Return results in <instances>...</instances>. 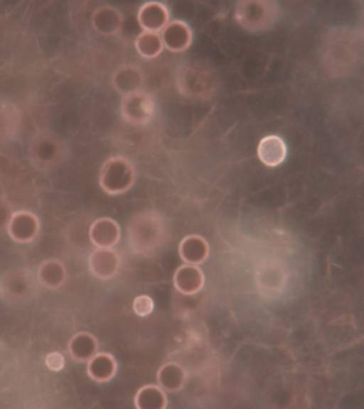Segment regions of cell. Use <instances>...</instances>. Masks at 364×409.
Returning <instances> with one entry per match:
<instances>
[{"label": "cell", "mask_w": 364, "mask_h": 409, "mask_svg": "<svg viewBox=\"0 0 364 409\" xmlns=\"http://www.w3.org/2000/svg\"><path fill=\"white\" fill-rule=\"evenodd\" d=\"M166 236V224L156 211L146 210L134 215L127 227L130 249L136 254L148 256L160 248Z\"/></svg>", "instance_id": "cell-1"}, {"label": "cell", "mask_w": 364, "mask_h": 409, "mask_svg": "<svg viewBox=\"0 0 364 409\" xmlns=\"http://www.w3.org/2000/svg\"><path fill=\"white\" fill-rule=\"evenodd\" d=\"M136 178L132 163L121 156H112L102 164L99 174V184L108 195H117L130 190Z\"/></svg>", "instance_id": "cell-2"}, {"label": "cell", "mask_w": 364, "mask_h": 409, "mask_svg": "<svg viewBox=\"0 0 364 409\" xmlns=\"http://www.w3.org/2000/svg\"><path fill=\"white\" fill-rule=\"evenodd\" d=\"M119 110L125 121L132 125L142 126L154 119L156 105L153 97L141 89L123 96Z\"/></svg>", "instance_id": "cell-3"}, {"label": "cell", "mask_w": 364, "mask_h": 409, "mask_svg": "<svg viewBox=\"0 0 364 409\" xmlns=\"http://www.w3.org/2000/svg\"><path fill=\"white\" fill-rule=\"evenodd\" d=\"M176 81L178 91L187 98L200 99L209 91L208 73L196 64L181 65L178 70Z\"/></svg>", "instance_id": "cell-4"}, {"label": "cell", "mask_w": 364, "mask_h": 409, "mask_svg": "<svg viewBox=\"0 0 364 409\" xmlns=\"http://www.w3.org/2000/svg\"><path fill=\"white\" fill-rule=\"evenodd\" d=\"M9 237L18 244H28L39 235L41 222L31 211L21 209L12 213L6 228Z\"/></svg>", "instance_id": "cell-5"}, {"label": "cell", "mask_w": 364, "mask_h": 409, "mask_svg": "<svg viewBox=\"0 0 364 409\" xmlns=\"http://www.w3.org/2000/svg\"><path fill=\"white\" fill-rule=\"evenodd\" d=\"M122 258L113 248H96L88 258L91 274L100 280L114 278L119 271Z\"/></svg>", "instance_id": "cell-6"}, {"label": "cell", "mask_w": 364, "mask_h": 409, "mask_svg": "<svg viewBox=\"0 0 364 409\" xmlns=\"http://www.w3.org/2000/svg\"><path fill=\"white\" fill-rule=\"evenodd\" d=\"M34 280L27 269L17 268L6 272L1 279L0 289L2 295L11 301L23 300L33 288Z\"/></svg>", "instance_id": "cell-7"}, {"label": "cell", "mask_w": 364, "mask_h": 409, "mask_svg": "<svg viewBox=\"0 0 364 409\" xmlns=\"http://www.w3.org/2000/svg\"><path fill=\"white\" fill-rule=\"evenodd\" d=\"M124 23V16L121 11L112 5L105 4L96 8L91 15V25L93 29L104 36L117 34Z\"/></svg>", "instance_id": "cell-8"}, {"label": "cell", "mask_w": 364, "mask_h": 409, "mask_svg": "<svg viewBox=\"0 0 364 409\" xmlns=\"http://www.w3.org/2000/svg\"><path fill=\"white\" fill-rule=\"evenodd\" d=\"M164 47L172 53H181L187 50L193 40L189 25L181 20H173L161 31Z\"/></svg>", "instance_id": "cell-9"}, {"label": "cell", "mask_w": 364, "mask_h": 409, "mask_svg": "<svg viewBox=\"0 0 364 409\" xmlns=\"http://www.w3.org/2000/svg\"><path fill=\"white\" fill-rule=\"evenodd\" d=\"M112 84L116 92L122 96L141 89L145 77L141 69L132 63L119 66L112 74Z\"/></svg>", "instance_id": "cell-10"}, {"label": "cell", "mask_w": 364, "mask_h": 409, "mask_svg": "<svg viewBox=\"0 0 364 409\" xmlns=\"http://www.w3.org/2000/svg\"><path fill=\"white\" fill-rule=\"evenodd\" d=\"M88 234L96 248H113L120 239L121 229L114 219L102 217L92 223Z\"/></svg>", "instance_id": "cell-11"}, {"label": "cell", "mask_w": 364, "mask_h": 409, "mask_svg": "<svg viewBox=\"0 0 364 409\" xmlns=\"http://www.w3.org/2000/svg\"><path fill=\"white\" fill-rule=\"evenodd\" d=\"M169 11L167 6L159 1H149L144 4L137 12V21L143 31L159 33L169 22Z\"/></svg>", "instance_id": "cell-12"}, {"label": "cell", "mask_w": 364, "mask_h": 409, "mask_svg": "<svg viewBox=\"0 0 364 409\" xmlns=\"http://www.w3.org/2000/svg\"><path fill=\"white\" fill-rule=\"evenodd\" d=\"M204 281L203 272L198 265L186 263L176 269L173 276L174 288L184 295H192L199 292Z\"/></svg>", "instance_id": "cell-13"}, {"label": "cell", "mask_w": 364, "mask_h": 409, "mask_svg": "<svg viewBox=\"0 0 364 409\" xmlns=\"http://www.w3.org/2000/svg\"><path fill=\"white\" fill-rule=\"evenodd\" d=\"M188 374L185 368L176 361L162 364L156 373L157 384L166 392L176 393L186 386Z\"/></svg>", "instance_id": "cell-14"}, {"label": "cell", "mask_w": 364, "mask_h": 409, "mask_svg": "<svg viewBox=\"0 0 364 409\" xmlns=\"http://www.w3.org/2000/svg\"><path fill=\"white\" fill-rule=\"evenodd\" d=\"M67 268L64 263L56 258L46 259L38 266L36 278L43 287L55 290L64 285L67 280Z\"/></svg>", "instance_id": "cell-15"}, {"label": "cell", "mask_w": 364, "mask_h": 409, "mask_svg": "<svg viewBox=\"0 0 364 409\" xmlns=\"http://www.w3.org/2000/svg\"><path fill=\"white\" fill-rule=\"evenodd\" d=\"M99 349L96 337L87 331H81L72 336L68 343L70 357L77 362H87Z\"/></svg>", "instance_id": "cell-16"}, {"label": "cell", "mask_w": 364, "mask_h": 409, "mask_svg": "<svg viewBox=\"0 0 364 409\" xmlns=\"http://www.w3.org/2000/svg\"><path fill=\"white\" fill-rule=\"evenodd\" d=\"M178 254L186 263L199 265L209 254V246L201 236L192 234L183 237L178 245Z\"/></svg>", "instance_id": "cell-17"}, {"label": "cell", "mask_w": 364, "mask_h": 409, "mask_svg": "<svg viewBox=\"0 0 364 409\" xmlns=\"http://www.w3.org/2000/svg\"><path fill=\"white\" fill-rule=\"evenodd\" d=\"M87 363L88 376L97 383L111 381L117 372V360L108 352H97Z\"/></svg>", "instance_id": "cell-18"}, {"label": "cell", "mask_w": 364, "mask_h": 409, "mask_svg": "<svg viewBox=\"0 0 364 409\" xmlns=\"http://www.w3.org/2000/svg\"><path fill=\"white\" fill-rule=\"evenodd\" d=\"M287 153L286 144L283 139L276 135L263 138L257 148L259 160L265 165L275 167L284 162Z\"/></svg>", "instance_id": "cell-19"}, {"label": "cell", "mask_w": 364, "mask_h": 409, "mask_svg": "<svg viewBox=\"0 0 364 409\" xmlns=\"http://www.w3.org/2000/svg\"><path fill=\"white\" fill-rule=\"evenodd\" d=\"M134 404L137 409H165L168 398L166 391L158 384H146L136 392Z\"/></svg>", "instance_id": "cell-20"}, {"label": "cell", "mask_w": 364, "mask_h": 409, "mask_svg": "<svg viewBox=\"0 0 364 409\" xmlns=\"http://www.w3.org/2000/svg\"><path fill=\"white\" fill-rule=\"evenodd\" d=\"M138 54L145 59L158 57L164 49L163 42L159 33L142 31L134 40Z\"/></svg>", "instance_id": "cell-21"}, {"label": "cell", "mask_w": 364, "mask_h": 409, "mask_svg": "<svg viewBox=\"0 0 364 409\" xmlns=\"http://www.w3.org/2000/svg\"><path fill=\"white\" fill-rule=\"evenodd\" d=\"M154 309V301L151 296L141 294L134 298L132 302V310L137 316L147 317L151 314Z\"/></svg>", "instance_id": "cell-22"}, {"label": "cell", "mask_w": 364, "mask_h": 409, "mask_svg": "<svg viewBox=\"0 0 364 409\" xmlns=\"http://www.w3.org/2000/svg\"><path fill=\"white\" fill-rule=\"evenodd\" d=\"M45 364L50 371L59 372L64 369L65 359L61 352L53 351L46 356Z\"/></svg>", "instance_id": "cell-23"}, {"label": "cell", "mask_w": 364, "mask_h": 409, "mask_svg": "<svg viewBox=\"0 0 364 409\" xmlns=\"http://www.w3.org/2000/svg\"><path fill=\"white\" fill-rule=\"evenodd\" d=\"M12 213L10 204L6 200L0 197V232L6 228Z\"/></svg>", "instance_id": "cell-24"}]
</instances>
